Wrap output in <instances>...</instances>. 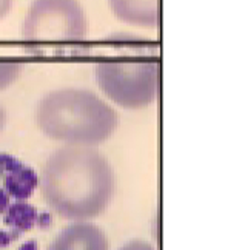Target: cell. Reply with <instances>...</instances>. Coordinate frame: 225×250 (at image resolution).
<instances>
[{
  "mask_svg": "<svg viewBox=\"0 0 225 250\" xmlns=\"http://www.w3.org/2000/svg\"><path fill=\"white\" fill-rule=\"evenodd\" d=\"M39 184L54 213L68 221H90L108 208L116 176L96 147L65 144L48 156Z\"/></svg>",
  "mask_w": 225,
  "mask_h": 250,
  "instance_id": "6da1fadb",
  "label": "cell"
},
{
  "mask_svg": "<svg viewBox=\"0 0 225 250\" xmlns=\"http://www.w3.org/2000/svg\"><path fill=\"white\" fill-rule=\"evenodd\" d=\"M11 8H13V0H0V21H3L9 14Z\"/></svg>",
  "mask_w": 225,
  "mask_h": 250,
  "instance_id": "8fae6325",
  "label": "cell"
},
{
  "mask_svg": "<svg viewBox=\"0 0 225 250\" xmlns=\"http://www.w3.org/2000/svg\"><path fill=\"white\" fill-rule=\"evenodd\" d=\"M5 184L6 188L17 198H26L34 190V186L37 184V178L33 170H29L28 167L19 162L16 167H13L6 173Z\"/></svg>",
  "mask_w": 225,
  "mask_h": 250,
  "instance_id": "52a82bcc",
  "label": "cell"
},
{
  "mask_svg": "<svg viewBox=\"0 0 225 250\" xmlns=\"http://www.w3.org/2000/svg\"><path fill=\"white\" fill-rule=\"evenodd\" d=\"M19 164V161L8 156V155H0V173H8L13 167Z\"/></svg>",
  "mask_w": 225,
  "mask_h": 250,
  "instance_id": "30bf717a",
  "label": "cell"
},
{
  "mask_svg": "<svg viewBox=\"0 0 225 250\" xmlns=\"http://www.w3.org/2000/svg\"><path fill=\"white\" fill-rule=\"evenodd\" d=\"M88 36V17L79 0H33L22 25L31 45L79 43Z\"/></svg>",
  "mask_w": 225,
  "mask_h": 250,
  "instance_id": "277c9868",
  "label": "cell"
},
{
  "mask_svg": "<svg viewBox=\"0 0 225 250\" xmlns=\"http://www.w3.org/2000/svg\"><path fill=\"white\" fill-rule=\"evenodd\" d=\"M96 82L111 102L126 110L151 105L161 94V63L156 61H103Z\"/></svg>",
  "mask_w": 225,
  "mask_h": 250,
  "instance_id": "3957f363",
  "label": "cell"
},
{
  "mask_svg": "<svg viewBox=\"0 0 225 250\" xmlns=\"http://www.w3.org/2000/svg\"><path fill=\"white\" fill-rule=\"evenodd\" d=\"M108 238L102 230L86 221L76 223L65 227L59 233L48 250H108Z\"/></svg>",
  "mask_w": 225,
  "mask_h": 250,
  "instance_id": "5b68a950",
  "label": "cell"
},
{
  "mask_svg": "<svg viewBox=\"0 0 225 250\" xmlns=\"http://www.w3.org/2000/svg\"><path fill=\"white\" fill-rule=\"evenodd\" d=\"M111 13L126 25L156 30L161 25V0H108Z\"/></svg>",
  "mask_w": 225,
  "mask_h": 250,
  "instance_id": "8992f818",
  "label": "cell"
},
{
  "mask_svg": "<svg viewBox=\"0 0 225 250\" xmlns=\"http://www.w3.org/2000/svg\"><path fill=\"white\" fill-rule=\"evenodd\" d=\"M25 70V65L17 61H0V91L16 83Z\"/></svg>",
  "mask_w": 225,
  "mask_h": 250,
  "instance_id": "ba28073f",
  "label": "cell"
},
{
  "mask_svg": "<svg viewBox=\"0 0 225 250\" xmlns=\"http://www.w3.org/2000/svg\"><path fill=\"white\" fill-rule=\"evenodd\" d=\"M119 250H156V249L148 243L141 241V239H134V241H130L125 246H122Z\"/></svg>",
  "mask_w": 225,
  "mask_h": 250,
  "instance_id": "9c48e42d",
  "label": "cell"
},
{
  "mask_svg": "<svg viewBox=\"0 0 225 250\" xmlns=\"http://www.w3.org/2000/svg\"><path fill=\"white\" fill-rule=\"evenodd\" d=\"M3 127H5V111L2 105H0V134L3 131Z\"/></svg>",
  "mask_w": 225,
  "mask_h": 250,
  "instance_id": "7c38bea8",
  "label": "cell"
},
{
  "mask_svg": "<svg viewBox=\"0 0 225 250\" xmlns=\"http://www.w3.org/2000/svg\"><path fill=\"white\" fill-rule=\"evenodd\" d=\"M36 124L46 138L70 146H101L119 127L111 105L91 90L63 86L46 93L36 107Z\"/></svg>",
  "mask_w": 225,
  "mask_h": 250,
  "instance_id": "7a4b0ae2",
  "label": "cell"
}]
</instances>
